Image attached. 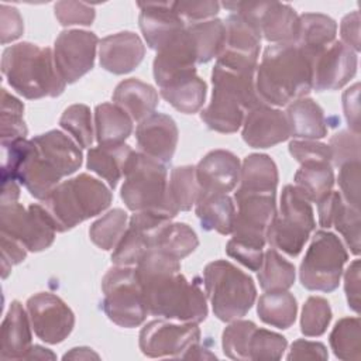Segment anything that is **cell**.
<instances>
[{"mask_svg": "<svg viewBox=\"0 0 361 361\" xmlns=\"http://www.w3.org/2000/svg\"><path fill=\"white\" fill-rule=\"evenodd\" d=\"M31 141V151L18 169L16 180L34 197L45 199L62 178L79 169L82 151L72 138L58 130L39 134Z\"/></svg>", "mask_w": 361, "mask_h": 361, "instance_id": "3", "label": "cell"}, {"mask_svg": "<svg viewBox=\"0 0 361 361\" xmlns=\"http://www.w3.org/2000/svg\"><path fill=\"white\" fill-rule=\"evenodd\" d=\"M331 320L329 302L320 296H310L302 309L300 331L306 337L322 336Z\"/></svg>", "mask_w": 361, "mask_h": 361, "instance_id": "46", "label": "cell"}, {"mask_svg": "<svg viewBox=\"0 0 361 361\" xmlns=\"http://www.w3.org/2000/svg\"><path fill=\"white\" fill-rule=\"evenodd\" d=\"M99 360V354H96L89 347H75L69 353L63 355V360Z\"/></svg>", "mask_w": 361, "mask_h": 361, "instance_id": "63", "label": "cell"}, {"mask_svg": "<svg viewBox=\"0 0 361 361\" xmlns=\"http://www.w3.org/2000/svg\"><path fill=\"white\" fill-rule=\"evenodd\" d=\"M161 96L178 111L193 114L197 113L204 103L206 83L193 72L161 87Z\"/></svg>", "mask_w": 361, "mask_h": 361, "instance_id": "35", "label": "cell"}, {"mask_svg": "<svg viewBox=\"0 0 361 361\" xmlns=\"http://www.w3.org/2000/svg\"><path fill=\"white\" fill-rule=\"evenodd\" d=\"M121 199L133 212H151L172 220L178 212L168 197V172L164 162L133 152L124 171Z\"/></svg>", "mask_w": 361, "mask_h": 361, "instance_id": "7", "label": "cell"}, {"mask_svg": "<svg viewBox=\"0 0 361 361\" xmlns=\"http://www.w3.org/2000/svg\"><path fill=\"white\" fill-rule=\"evenodd\" d=\"M196 168L192 165L176 166L168 180V197L176 212H188L196 203L199 195Z\"/></svg>", "mask_w": 361, "mask_h": 361, "instance_id": "40", "label": "cell"}, {"mask_svg": "<svg viewBox=\"0 0 361 361\" xmlns=\"http://www.w3.org/2000/svg\"><path fill=\"white\" fill-rule=\"evenodd\" d=\"M55 358L56 357L51 350L44 348L41 345H31V348L24 357V360H55Z\"/></svg>", "mask_w": 361, "mask_h": 361, "instance_id": "64", "label": "cell"}, {"mask_svg": "<svg viewBox=\"0 0 361 361\" xmlns=\"http://www.w3.org/2000/svg\"><path fill=\"white\" fill-rule=\"evenodd\" d=\"M275 196L276 193H244L237 190L234 193L237 212L231 238L264 248L268 227L276 214Z\"/></svg>", "mask_w": 361, "mask_h": 361, "instance_id": "14", "label": "cell"}, {"mask_svg": "<svg viewBox=\"0 0 361 361\" xmlns=\"http://www.w3.org/2000/svg\"><path fill=\"white\" fill-rule=\"evenodd\" d=\"M334 185L331 164H303L295 173V186L309 202L317 203Z\"/></svg>", "mask_w": 361, "mask_h": 361, "instance_id": "38", "label": "cell"}, {"mask_svg": "<svg viewBox=\"0 0 361 361\" xmlns=\"http://www.w3.org/2000/svg\"><path fill=\"white\" fill-rule=\"evenodd\" d=\"M331 164L341 166L351 161H360V134L353 131H340L330 138Z\"/></svg>", "mask_w": 361, "mask_h": 361, "instance_id": "50", "label": "cell"}, {"mask_svg": "<svg viewBox=\"0 0 361 361\" xmlns=\"http://www.w3.org/2000/svg\"><path fill=\"white\" fill-rule=\"evenodd\" d=\"M226 41L216 62L231 68L257 69L261 45L258 30L240 14L231 13L226 21Z\"/></svg>", "mask_w": 361, "mask_h": 361, "instance_id": "19", "label": "cell"}, {"mask_svg": "<svg viewBox=\"0 0 361 361\" xmlns=\"http://www.w3.org/2000/svg\"><path fill=\"white\" fill-rule=\"evenodd\" d=\"M347 259L348 254L336 234L316 231L300 264L302 285L309 290L333 292L338 286Z\"/></svg>", "mask_w": 361, "mask_h": 361, "instance_id": "11", "label": "cell"}, {"mask_svg": "<svg viewBox=\"0 0 361 361\" xmlns=\"http://www.w3.org/2000/svg\"><path fill=\"white\" fill-rule=\"evenodd\" d=\"M169 221V219L151 212H134L111 254L113 264L135 267L147 252L155 250L158 233Z\"/></svg>", "mask_w": 361, "mask_h": 361, "instance_id": "18", "label": "cell"}, {"mask_svg": "<svg viewBox=\"0 0 361 361\" xmlns=\"http://www.w3.org/2000/svg\"><path fill=\"white\" fill-rule=\"evenodd\" d=\"M110 189L96 178L80 173L56 185L44 200L56 231L63 233L100 214L111 203Z\"/></svg>", "mask_w": 361, "mask_h": 361, "instance_id": "6", "label": "cell"}, {"mask_svg": "<svg viewBox=\"0 0 361 361\" xmlns=\"http://www.w3.org/2000/svg\"><path fill=\"white\" fill-rule=\"evenodd\" d=\"M312 79L313 62L295 42L268 47L255 71L259 99L275 107L306 97L312 90Z\"/></svg>", "mask_w": 361, "mask_h": 361, "instance_id": "2", "label": "cell"}, {"mask_svg": "<svg viewBox=\"0 0 361 361\" xmlns=\"http://www.w3.org/2000/svg\"><path fill=\"white\" fill-rule=\"evenodd\" d=\"M61 127L69 133L80 148H87L93 142V127L90 109L85 104H72L61 116Z\"/></svg>", "mask_w": 361, "mask_h": 361, "instance_id": "44", "label": "cell"}, {"mask_svg": "<svg viewBox=\"0 0 361 361\" xmlns=\"http://www.w3.org/2000/svg\"><path fill=\"white\" fill-rule=\"evenodd\" d=\"M96 140L99 145L123 144L133 131V118L114 103H102L94 109Z\"/></svg>", "mask_w": 361, "mask_h": 361, "instance_id": "34", "label": "cell"}, {"mask_svg": "<svg viewBox=\"0 0 361 361\" xmlns=\"http://www.w3.org/2000/svg\"><path fill=\"white\" fill-rule=\"evenodd\" d=\"M337 23L320 13H305L299 16L295 42L313 62V59L336 41Z\"/></svg>", "mask_w": 361, "mask_h": 361, "instance_id": "28", "label": "cell"}, {"mask_svg": "<svg viewBox=\"0 0 361 361\" xmlns=\"http://www.w3.org/2000/svg\"><path fill=\"white\" fill-rule=\"evenodd\" d=\"M286 345L288 341L283 336L257 327L250 338V360H279Z\"/></svg>", "mask_w": 361, "mask_h": 361, "instance_id": "49", "label": "cell"}, {"mask_svg": "<svg viewBox=\"0 0 361 361\" xmlns=\"http://www.w3.org/2000/svg\"><path fill=\"white\" fill-rule=\"evenodd\" d=\"M27 313L38 338L48 344L63 341L75 326L73 312L56 295L41 292L27 300Z\"/></svg>", "mask_w": 361, "mask_h": 361, "instance_id": "16", "label": "cell"}, {"mask_svg": "<svg viewBox=\"0 0 361 361\" xmlns=\"http://www.w3.org/2000/svg\"><path fill=\"white\" fill-rule=\"evenodd\" d=\"M197 245V235L190 226L186 223L169 221L159 230L155 250H159L175 259H182L192 254Z\"/></svg>", "mask_w": 361, "mask_h": 361, "instance_id": "39", "label": "cell"}, {"mask_svg": "<svg viewBox=\"0 0 361 361\" xmlns=\"http://www.w3.org/2000/svg\"><path fill=\"white\" fill-rule=\"evenodd\" d=\"M195 168L200 192L228 193L240 182V161L226 149L210 151Z\"/></svg>", "mask_w": 361, "mask_h": 361, "instance_id": "25", "label": "cell"}, {"mask_svg": "<svg viewBox=\"0 0 361 361\" xmlns=\"http://www.w3.org/2000/svg\"><path fill=\"white\" fill-rule=\"evenodd\" d=\"M0 230L1 234L17 240L32 252L47 250L54 243L56 231L44 206L24 207L17 202L1 204Z\"/></svg>", "mask_w": 361, "mask_h": 361, "instance_id": "12", "label": "cell"}, {"mask_svg": "<svg viewBox=\"0 0 361 361\" xmlns=\"http://www.w3.org/2000/svg\"><path fill=\"white\" fill-rule=\"evenodd\" d=\"M188 30L196 48L197 63H206L221 54L226 41L224 21L214 18L193 23L188 24Z\"/></svg>", "mask_w": 361, "mask_h": 361, "instance_id": "37", "label": "cell"}, {"mask_svg": "<svg viewBox=\"0 0 361 361\" xmlns=\"http://www.w3.org/2000/svg\"><path fill=\"white\" fill-rule=\"evenodd\" d=\"M338 185L341 197L353 207H360V161H351L338 166Z\"/></svg>", "mask_w": 361, "mask_h": 361, "instance_id": "53", "label": "cell"}, {"mask_svg": "<svg viewBox=\"0 0 361 361\" xmlns=\"http://www.w3.org/2000/svg\"><path fill=\"white\" fill-rule=\"evenodd\" d=\"M24 31L23 18L16 7L1 4L0 6V35L1 44L11 42L21 37Z\"/></svg>", "mask_w": 361, "mask_h": 361, "instance_id": "56", "label": "cell"}, {"mask_svg": "<svg viewBox=\"0 0 361 361\" xmlns=\"http://www.w3.org/2000/svg\"><path fill=\"white\" fill-rule=\"evenodd\" d=\"M223 6L235 14L248 20L269 42H292L298 32L299 16L285 3L259 1V3H223Z\"/></svg>", "mask_w": 361, "mask_h": 361, "instance_id": "13", "label": "cell"}, {"mask_svg": "<svg viewBox=\"0 0 361 361\" xmlns=\"http://www.w3.org/2000/svg\"><path fill=\"white\" fill-rule=\"evenodd\" d=\"M259 286L268 290H288L295 282V267L278 254L275 248L264 252L262 265L258 269Z\"/></svg>", "mask_w": 361, "mask_h": 361, "instance_id": "41", "label": "cell"}, {"mask_svg": "<svg viewBox=\"0 0 361 361\" xmlns=\"http://www.w3.org/2000/svg\"><path fill=\"white\" fill-rule=\"evenodd\" d=\"M344 289L348 306L360 312V259H354L344 274Z\"/></svg>", "mask_w": 361, "mask_h": 361, "instance_id": "60", "label": "cell"}, {"mask_svg": "<svg viewBox=\"0 0 361 361\" xmlns=\"http://www.w3.org/2000/svg\"><path fill=\"white\" fill-rule=\"evenodd\" d=\"M133 152L130 145L124 142L116 145H99L89 149L86 165L92 172L107 180L109 186L114 189L121 176H124L126 166Z\"/></svg>", "mask_w": 361, "mask_h": 361, "instance_id": "33", "label": "cell"}, {"mask_svg": "<svg viewBox=\"0 0 361 361\" xmlns=\"http://www.w3.org/2000/svg\"><path fill=\"white\" fill-rule=\"evenodd\" d=\"M102 289L104 293L102 307L113 323L131 329L145 320L148 310L135 268L120 265L110 268L103 276Z\"/></svg>", "mask_w": 361, "mask_h": 361, "instance_id": "10", "label": "cell"}, {"mask_svg": "<svg viewBox=\"0 0 361 361\" xmlns=\"http://www.w3.org/2000/svg\"><path fill=\"white\" fill-rule=\"evenodd\" d=\"M314 227L310 202L295 185H286L282 189L279 212H276L268 227L267 241L272 248L296 257L303 250Z\"/></svg>", "mask_w": 361, "mask_h": 361, "instance_id": "9", "label": "cell"}, {"mask_svg": "<svg viewBox=\"0 0 361 361\" xmlns=\"http://www.w3.org/2000/svg\"><path fill=\"white\" fill-rule=\"evenodd\" d=\"M1 204H10V203H16V200L20 196V189L16 183L14 179H7V180H1Z\"/></svg>", "mask_w": 361, "mask_h": 361, "instance_id": "62", "label": "cell"}, {"mask_svg": "<svg viewBox=\"0 0 361 361\" xmlns=\"http://www.w3.org/2000/svg\"><path fill=\"white\" fill-rule=\"evenodd\" d=\"M97 44V35L85 30H66L56 37L54 59L66 83L76 82L93 68Z\"/></svg>", "mask_w": 361, "mask_h": 361, "instance_id": "17", "label": "cell"}, {"mask_svg": "<svg viewBox=\"0 0 361 361\" xmlns=\"http://www.w3.org/2000/svg\"><path fill=\"white\" fill-rule=\"evenodd\" d=\"M203 283L214 316L221 322H233L245 316L257 298L252 278L224 259L206 265Z\"/></svg>", "mask_w": 361, "mask_h": 361, "instance_id": "8", "label": "cell"}, {"mask_svg": "<svg viewBox=\"0 0 361 361\" xmlns=\"http://www.w3.org/2000/svg\"><path fill=\"white\" fill-rule=\"evenodd\" d=\"M23 111L24 104L6 89H1V140L25 138L28 130L23 120Z\"/></svg>", "mask_w": 361, "mask_h": 361, "instance_id": "47", "label": "cell"}, {"mask_svg": "<svg viewBox=\"0 0 361 361\" xmlns=\"http://www.w3.org/2000/svg\"><path fill=\"white\" fill-rule=\"evenodd\" d=\"M255 329V323L250 320H233L221 336L223 353L231 360H250V338Z\"/></svg>", "mask_w": 361, "mask_h": 361, "instance_id": "45", "label": "cell"}, {"mask_svg": "<svg viewBox=\"0 0 361 361\" xmlns=\"http://www.w3.org/2000/svg\"><path fill=\"white\" fill-rule=\"evenodd\" d=\"M141 32L151 49L159 51L173 37L186 28L183 18L173 10L172 3H138Z\"/></svg>", "mask_w": 361, "mask_h": 361, "instance_id": "24", "label": "cell"}, {"mask_svg": "<svg viewBox=\"0 0 361 361\" xmlns=\"http://www.w3.org/2000/svg\"><path fill=\"white\" fill-rule=\"evenodd\" d=\"M327 348L319 341L296 340L293 341L288 360H327Z\"/></svg>", "mask_w": 361, "mask_h": 361, "instance_id": "58", "label": "cell"}, {"mask_svg": "<svg viewBox=\"0 0 361 361\" xmlns=\"http://www.w3.org/2000/svg\"><path fill=\"white\" fill-rule=\"evenodd\" d=\"M360 83H354L343 93V109L348 127L353 133L360 134Z\"/></svg>", "mask_w": 361, "mask_h": 361, "instance_id": "59", "label": "cell"}, {"mask_svg": "<svg viewBox=\"0 0 361 361\" xmlns=\"http://www.w3.org/2000/svg\"><path fill=\"white\" fill-rule=\"evenodd\" d=\"M147 310L168 320L199 324L207 316V303L197 279L180 274V262L159 250H151L135 265Z\"/></svg>", "mask_w": 361, "mask_h": 361, "instance_id": "1", "label": "cell"}, {"mask_svg": "<svg viewBox=\"0 0 361 361\" xmlns=\"http://www.w3.org/2000/svg\"><path fill=\"white\" fill-rule=\"evenodd\" d=\"M331 226L343 235L345 244L351 248L353 254H360V210L350 206L344 199L337 204L333 214Z\"/></svg>", "mask_w": 361, "mask_h": 361, "instance_id": "48", "label": "cell"}, {"mask_svg": "<svg viewBox=\"0 0 361 361\" xmlns=\"http://www.w3.org/2000/svg\"><path fill=\"white\" fill-rule=\"evenodd\" d=\"M255 71L214 63L212 99L200 113L210 130L224 134L235 133L243 126L247 111L265 104L257 93Z\"/></svg>", "mask_w": 361, "mask_h": 361, "instance_id": "4", "label": "cell"}, {"mask_svg": "<svg viewBox=\"0 0 361 361\" xmlns=\"http://www.w3.org/2000/svg\"><path fill=\"white\" fill-rule=\"evenodd\" d=\"M358 317L340 319L330 333V347L340 360H361V330Z\"/></svg>", "mask_w": 361, "mask_h": 361, "instance_id": "42", "label": "cell"}, {"mask_svg": "<svg viewBox=\"0 0 361 361\" xmlns=\"http://www.w3.org/2000/svg\"><path fill=\"white\" fill-rule=\"evenodd\" d=\"M0 243H1V276L7 278V275L11 271V267L25 259L28 250L17 240L4 234H0Z\"/></svg>", "mask_w": 361, "mask_h": 361, "instance_id": "57", "label": "cell"}, {"mask_svg": "<svg viewBox=\"0 0 361 361\" xmlns=\"http://www.w3.org/2000/svg\"><path fill=\"white\" fill-rule=\"evenodd\" d=\"M243 140L252 148H269L290 137L286 113L268 104L247 111L243 121Z\"/></svg>", "mask_w": 361, "mask_h": 361, "instance_id": "22", "label": "cell"}, {"mask_svg": "<svg viewBox=\"0 0 361 361\" xmlns=\"http://www.w3.org/2000/svg\"><path fill=\"white\" fill-rule=\"evenodd\" d=\"M278 168L265 154H251L244 158L240 169V188L244 193H276Z\"/></svg>", "mask_w": 361, "mask_h": 361, "instance_id": "32", "label": "cell"}, {"mask_svg": "<svg viewBox=\"0 0 361 361\" xmlns=\"http://www.w3.org/2000/svg\"><path fill=\"white\" fill-rule=\"evenodd\" d=\"M357 52L341 41H334L313 59L312 89L316 92L337 90L357 72Z\"/></svg>", "mask_w": 361, "mask_h": 361, "instance_id": "20", "label": "cell"}, {"mask_svg": "<svg viewBox=\"0 0 361 361\" xmlns=\"http://www.w3.org/2000/svg\"><path fill=\"white\" fill-rule=\"evenodd\" d=\"M196 48L186 25L182 32L157 51L152 65L155 82L161 89L182 76L196 72Z\"/></svg>", "mask_w": 361, "mask_h": 361, "instance_id": "21", "label": "cell"}, {"mask_svg": "<svg viewBox=\"0 0 361 361\" xmlns=\"http://www.w3.org/2000/svg\"><path fill=\"white\" fill-rule=\"evenodd\" d=\"M290 127V137L303 140H317L327 135V121L323 109L312 99L302 97L286 109Z\"/></svg>", "mask_w": 361, "mask_h": 361, "instance_id": "31", "label": "cell"}, {"mask_svg": "<svg viewBox=\"0 0 361 361\" xmlns=\"http://www.w3.org/2000/svg\"><path fill=\"white\" fill-rule=\"evenodd\" d=\"M341 42L354 52L360 51V13L353 11L347 14L340 24Z\"/></svg>", "mask_w": 361, "mask_h": 361, "instance_id": "61", "label": "cell"}, {"mask_svg": "<svg viewBox=\"0 0 361 361\" xmlns=\"http://www.w3.org/2000/svg\"><path fill=\"white\" fill-rule=\"evenodd\" d=\"M200 341V330L196 323H172L171 320H152L140 331V348L151 358L176 357L185 354Z\"/></svg>", "mask_w": 361, "mask_h": 361, "instance_id": "15", "label": "cell"}, {"mask_svg": "<svg viewBox=\"0 0 361 361\" xmlns=\"http://www.w3.org/2000/svg\"><path fill=\"white\" fill-rule=\"evenodd\" d=\"M127 220V213L123 209H113L90 226L89 237L102 250L116 248L128 226Z\"/></svg>", "mask_w": 361, "mask_h": 361, "instance_id": "43", "label": "cell"}, {"mask_svg": "<svg viewBox=\"0 0 361 361\" xmlns=\"http://www.w3.org/2000/svg\"><path fill=\"white\" fill-rule=\"evenodd\" d=\"M290 155L303 164H331V152L327 144L316 140H293L289 142Z\"/></svg>", "mask_w": 361, "mask_h": 361, "instance_id": "51", "label": "cell"}, {"mask_svg": "<svg viewBox=\"0 0 361 361\" xmlns=\"http://www.w3.org/2000/svg\"><path fill=\"white\" fill-rule=\"evenodd\" d=\"M145 55V47L141 38L123 31L104 37L99 44V59L102 68L114 75H124L135 69Z\"/></svg>", "mask_w": 361, "mask_h": 361, "instance_id": "26", "label": "cell"}, {"mask_svg": "<svg viewBox=\"0 0 361 361\" xmlns=\"http://www.w3.org/2000/svg\"><path fill=\"white\" fill-rule=\"evenodd\" d=\"M61 25H90L94 20V8L80 1H58L54 7Z\"/></svg>", "mask_w": 361, "mask_h": 361, "instance_id": "52", "label": "cell"}, {"mask_svg": "<svg viewBox=\"0 0 361 361\" xmlns=\"http://www.w3.org/2000/svg\"><path fill=\"white\" fill-rule=\"evenodd\" d=\"M226 252L228 257L237 259L240 264H243L251 271H258L262 265L264 251L259 247L230 238L226 245Z\"/></svg>", "mask_w": 361, "mask_h": 361, "instance_id": "55", "label": "cell"}, {"mask_svg": "<svg viewBox=\"0 0 361 361\" xmlns=\"http://www.w3.org/2000/svg\"><path fill=\"white\" fill-rule=\"evenodd\" d=\"M195 213L206 231H217L223 235L233 231L235 206L227 193L200 192L195 203Z\"/></svg>", "mask_w": 361, "mask_h": 361, "instance_id": "29", "label": "cell"}, {"mask_svg": "<svg viewBox=\"0 0 361 361\" xmlns=\"http://www.w3.org/2000/svg\"><path fill=\"white\" fill-rule=\"evenodd\" d=\"M173 10L183 18L186 24L206 21L219 13L217 1H172Z\"/></svg>", "mask_w": 361, "mask_h": 361, "instance_id": "54", "label": "cell"}, {"mask_svg": "<svg viewBox=\"0 0 361 361\" xmlns=\"http://www.w3.org/2000/svg\"><path fill=\"white\" fill-rule=\"evenodd\" d=\"M178 135L176 123L164 113H152L140 121L135 130V138L141 152L164 164L172 159Z\"/></svg>", "mask_w": 361, "mask_h": 361, "instance_id": "23", "label": "cell"}, {"mask_svg": "<svg viewBox=\"0 0 361 361\" xmlns=\"http://www.w3.org/2000/svg\"><path fill=\"white\" fill-rule=\"evenodd\" d=\"M259 319L274 327L288 329L296 319V299L288 290H268L258 299Z\"/></svg>", "mask_w": 361, "mask_h": 361, "instance_id": "36", "label": "cell"}, {"mask_svg": "<svg viewBox=\"0 0 361 361\" xmlns=\"http://www.w3.org/2000/svg\"><path fill=\"white\" fill-rule=\"evenodd\" d=\"M113 102L121 107L134 121H142L152 113L158 104L157 90L140 79L130 78L117 85L113 93Z\"/></svg>", "mask_w": 361, "mask_h": 361, "instance_id": "30", "label": "cell"}, {"mask_svg": "<svg viewBox=\"0 0 361 361\" xmlns=\"http://www.w3.org/2000/svg\"><path fill=\"white\" fill-rule=\"evenodd\" d=\"M30 326V317L23 305L17 300L11 302L1 323V360H24L25 354L31 348Z\"/></svg>", "mask_w": 361, "mask_h": 361, "instance_id": "27", "label": "cell"}, {"mask_svg": "<svg viewBox=\"0 0 361 361\" xmlns=\"http://www.w3.org/2000/svg\"><path fill=\"white\" fill-rule=\"evenodd\" d=\"M1 71L8 85L23 97H56L66 86L49 48L18 42L4 49Z\"/></svg>", "mask_w": 361, "mask_h": 361, "instance_id": "5", "label": "cell"}]
</instances>
